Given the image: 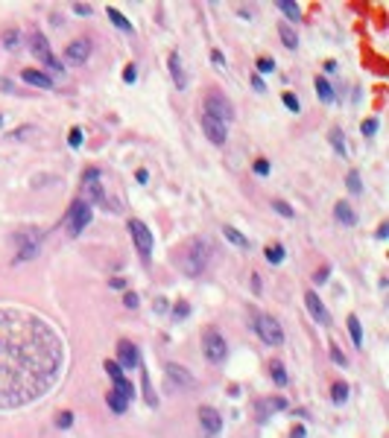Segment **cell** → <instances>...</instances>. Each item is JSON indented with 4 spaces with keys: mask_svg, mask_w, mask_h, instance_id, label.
Wrapping results in <instances>:
<instances>
[{
    "mask_svg": "<svg viewBox=\"0 0 389 438\" xmlns=\"http://www.w3.org/2000/svg\"><path fill=\"white\" fill-rule=\"evenodd\" d=\"M105 371H108V377L117 383V380H123V368H120L114 359H105Z\"/></svg>",
    "mask_w": 389,
    "mask_h": 438,
    "instance_id": "cell-32",
    "label": "cell"
},
{
    "mask_svg": "<svg viewBox=\"0 0 389 438\" xmlns=\"http://www.w3.org/2000/svg\"><path fill=\"white\" fill-rule=\"evenodd\" d=\"M68 140H70V146H79V143H82V132H79V129H70Z\"/></svg>",
    "mask_w": 389,
    "mask_h": 438,
    "instance_id": "cell-46",
    "label": "cell"
},
{
    "mask_svg": "<svg viewBox=\"0 0 389 438\" xmlns=\"http://www.w3.org/2000/svg\"><path fill=\"white\" fill-rule=\"evenodd\" d=\"M348 333H351V339H354V345H363V330H360L357 316H348Z\"/></svg>",
    "mask_w": 389,
    "mask_h": 438,
    "instance_id": "cell-29",
    "label": "cell"
},
{
    "mask_svg": "<svg viewBox=\"0 0 389 438\" xmlns=\"http://www.w3.org/2000/svg\"><path fill=\"white\" fill-rule=\"evenodd\" d=\"M21 76H24V82L35 85V88H53V79L47 73H41V70H24Z\"/></svg>",
    "mask_w": 389,
    "mask_h": 438,
    "instance_id": "cell-19",
    "label": "cell"
},
{
    "mask_svg": "<svg viewBox=\"0 0 389 438\" xmlns=\"http://www.w3.org/2000/svg\"><path fill=\"white\" fill-rule=\"evenodd\" d=\"M135 76H138V70L132 68V65H129V68L123 70V79H126V82H135Z\"/></svg>",
    "mask_w": 389,
    "mask_h": 438,
    "instance_id": "cell-48",
    "label": "cell"
},
{
    "mask_svg": "<svg viewBox=\"0 0 389 438\" xmlns=\"http://www.w3.org/2000/svg\"><path fill=\"white\" fill-rule=\"evenodd\" d=\"M293 438H305V426H293Z\"/></svg>",
    "mask_w": 389,
    "mask_h": 438,
    "instance_id": "cell-51",
    "label": "cell"
},
{
    "mask_svg": "<svg viewBox=\"0 0 389 438\" xmlns=\"http://www.w3.org/2000/svg\"><path fill=\"white\" fill-rule=\"evenodd\" d=\"M331 359H334L337 365H345V362H348V359H345V354H342L339 348H334V345H331Z\"/></svg>",
    "mask_w": 389,
    "mask_h": 438,
    "instance_id": "cell-43",
    "label": "cell"
},
{
    "mask_svg": "<svg viewBox=\"0 0 389 438\" xmlns=\"http://www.w3.org/2000/svg\"><path fill=\"white\" fill-rule=\"evenodd\" d=\"M187 313H190V307H187V301H179L176 307H173V316H176V319H185Z\"/></svg>",
    "mask_w": 389,
    "mask_h": 438,
    "instance_id": "cell-40",
    "label": "cell"
},
{
    "mask_svg": "<svg viewBox=\"0 0 389 438\" xmlns=\"http://www.w3.org/2000/svg\"><path fill=\"white\" fill-rule=\"evenodd\" d=\"M331 143H334V149L339 155H345V140H342V132L339 129H331Z\"/></svg>",
    "mask_w": 389,
    "mask_h": 438,
    "instance_id": "cell-33",
    "label": "cell"
},
{
    "mask_svg": "<svg viewBox=\"0 0 389 438\" xmlns=\"http://www.w3.org/2000/svg\"><path fill=\"white\" fill-rule=\"evenodd\" d=\"M111 287H114V289H123V287H126V281H123V278H111Z\"/></svg>",
    "mask_w": 389,
    "mask_h": 438,
    "instance_id": "cell-50",
    "label": "cell"
},
{
    "mask_svg": "<svg viewBox=\"0 0 389 438\" xmlns=\"http://www.w3.org/2000/svg\"><path fill=\"white\" fill-rule=\"evenodd\" d=\"M252 85H254V91H264V79H261V76H254Z\"/></svg>",
    "mask_w": 389,
    "mask_h": 438,
    "instance_id": "cell-52",
    "label": "cell"
},
{
    "mask_svg": "<svg viewBox=\"0 0 389 438\" xmlns=\"http://www.w3.org/2000/svg\"><path fill=\"white\" fill-rule=\"evenodd\" d=\"M264 254H267L270 263H281V260H284V249H281L278 243H275V246H267V252H264Z\"/></svg>",
    "mask_w": 389,
    "mask_h": 438,
    "instance_id": "cell-31",
    "label": "cell"
},
{
    "mask_svg": "<svg viewBox=\"0 0 389 438\" xmlns=\"http://www.w3.org/2000/svg\"><path fill=\"white\" fill-rule=\"evenodd\" d=\"M68 222H70V231H73V234H82V231H85V225L91 222V204L76 202L73 207H70Z\"/></svg>",
    "mask_w": 389,
    "mask_h": 438,
    "instance_id": "cell-10",
    "label": "cell"
},
{
    "mask_svg": "<svg viewBox=\"0 0 389 438\" xmlns=\"http://www.w3.org/2000/svg\"><path fill=\"white\" fill-rule=\"evenodd\" d=\"M30 44H33L35 59H38L44 68H50L53 73H62V62H59V59H56V56L50 53V44H47V38L38 33V30H33V33H30Z\"/></svg>",
    "mask_w": 389,
    "mask_h": 438,
    "instance_id": "cell-3",
    "label": "cell"
},
{
    "mask_svg": "<svg viewBox=\"0 0 389 438\" xmlns=\"http://www.w3.org/2000/svg\"><path fill=\"white\" fill-rule=\"evenodd\" d=\"M205 114L214 120H220V123H228V120L234 117V108H231V102L222 97L220 91H211L208 97H205Z\"/></svg>",
    "mask_w": 389,
    "mask_h": 438,
    "instance_id": "cell-7",
    "label": "cell"
},
{
    "mask_svg": "<svg viewBox=\"0 0 389 438\" xmlns=\"http://www.w3.org/2000/svg\"><path fill=\"white\" fill-rule=\"evenodd\" d=\"M15 246H18V257L15 260H33L38 249H41V234L35 228H24L15 234Z\"/></svg>",
    "mask_w": 389,
    "mask_h": 438,
    "instance_id": "cell-4",
    "label": "cell"
},
{
    "mask_svg": "<svg viewBox=\"0 0 389 438\" xmlns=\"http://www.w3.org/2000/svg\"><path fill=\"white\" fill-rule=\"evenodd\" d=\"M211 59H214V65H220V68H222V65H225V59H222V53H217V50L211 53Z\"/></svg>",
    "mask_w": 389,
    "mask_h": 438,
    "instance_id": "cell-49",
    "label": "cell"
},
{
    "mask_svg": "<svg viewBox=\"0 0 389 438\" xmlns=\"http://www.w3.org/2000/svg\"><path fill=\"white\" fill-rule=\"evenodd\" d=\"M270 374H272V380H275L278 386H287V371H284V365H281L278 359L270 362Z\"/></svg>",
    "mask_w": 389,
    "mask_h": 438,
    "instance_id": "cell-23",
    "label": "cell"
},
{
    "mask_svg": "<svg viewBox=\"0 0 389 438\" xmlns=\"http://www.w3.org/2000/svg\"><path fill=\"white\" fill-rule=\"evenodd\" d=\"M211 260H214V243L208 237L187 240L185 246L179 249V254H176V263H179V269L185 272L187 278H199L211 266Z\"/></svg>",
    "mask_w": 389,
    "mask_h": 438,
    "instance_id": "cell-2",
    "label": "cell"
},
{
    "mask_svg": "<svg viewBox=\"0 0 389 438\" xmlns=\"http://www.w3.org/2000/svg\"><path fill=\"white\" fill-rule=\"evenodd\" d=\"M0 123H3V117H0Z\"/></svg>",
    "mask_w": 389,
    "mask_h": 438,
    "instance_id": "cell-54",
    "label": "cell"
},
{
    "mask_svg": "<svg viewBox=\"0 0 389 438\" xmlns=\"http://www.w3.org/2000/svg\"><path fill=\"white\" fill-rule=\"evenodd\" d=\"M199 123H202V132L205 137L211 140V143H225L228 140V129H225V123H220V120H214V117H208V114H202L199 117Z\"/></svg>",
    "mask_w": 389,
    "mask_h": 438,
    "instance_id": "cell-9",
    "label": "cell"
},
{
    "mask_svg": "<svg viewBox=\"0 0 389 438\" xmlns=\"http://www.w3.org/2000/svg\"><path fill=\"white\" fill-rule=\"evenodd\" d=\"M252 327L257 330V336L264 339L267 345H272V348H278L284 342V330H281V324L272 319V316H254Z\"/></svg>",
    "mask_w": 389,
    "mask_h": 438,
    "instance_id": "cell-6",
    "label": "cell"
},
{
    "mask_svg": "<svg viewBox=\"0 0 389 438\" xmlns=\"http://www.w3.org/2000/svg\"><path fill=\"white\" fill-rule=\"evenodd\" d=\"M225 336H222L217 327H208L202 333V354L211 359V362H222L225 359Z\"/></svg>",
    "mask_w": 389,
    "mask_h": 438,
    "instance_id": "cell-5",
    "label": "cell"
},
{
    "mask_svg": "<svg viewBox=\"0 0 389 438\" xmlns=\"http://www.w3.org/2000/svg\"><path fill=\"white\" fill-rule=\"evenodd\" d=\"M65 365V342L50 324L21 310H0V409L44 397Z\"/></svg>",
    "mask_w": 389,
    "mask_h": 438,
    "instance_id": "cell-1",
    "label": "cell"
},
{
    "mask_svg": "<svg viewBox=\"0 0 389 438\" xmlns=\"http://www.w3.org/2000/svg\"><path fill=\"white\" fill-rule=\"evenodd\" d=\"M33 132V126H24V129H18V132H12L9 137H15V140H24V135H30Z\"/></svg>",
    "mask_w": 389,
    "mask_h": 438,
    "instance_id": "cell-47",
    "label": "cell"
},
{
    "mask_svg": "<svg viewBox=\"0 0 389 438\" xmlns=\"http://www.w3.org/2000/svg\"><path fill=\"white\" fill-rule=\"evenodd\" d=\"M167 377H170V383H179L182 388H190L196 380H193V374L187 368H182V365H176V362H170L167 365Z\"/></svg>",
    "mask_w": 389,
    "mask_h": 438,
    "instance_id": "cell-16",
    "label": "cell"
},
{
    "mask_svg": "<svg viewBox=\"0 0 389 438\" xmlns=\"http://www.w3.org/2000/svg\"><path fill=\"white\" fill-rule=\"evenodd\" d=\"M105 400H108V409H111V412H117V415H123V412H126V406H129V400H126L123 394H117V391H108V397H105Z\"/></svg>",
    "mask_w": 389,
    "mask_h": 438,
    "instance_id": "cell-22",
    "label": "cell"
},
{
    "mask_svg": "<svg viewBox=\"0 0 389 438\" xmlns=\"http://www.w3.org/2000/svg\"><path fill=\"white\" fill-rule=\"evenodd\" d=\"M114 391H117V394H123L126 400H132V394H135V386H132V383L123 377V380H117V383H114Z\"/></svg>",
    "mask_w": 389,
    "mask_h": 438,
    "instance_id": "cell-30",
    "label": "cell"
},
{
    "mask_svg": "<svg viewBox=\"0 0 389 438\" xmlns=\"http://www.w3.org/2000/svg\"><path fill=\"white\" fill-rule=\"evenodd\" d=\"M272 207H275V213H281V216H287V219L296 216V210H293L287 202H281V199H275V202H272Z\"/></svg>",
    "mask_w": 389,
    "mask_h": 438,
    "instance_id": "cell-34",
    "label": "cell"
},
{
    "mask_svg": "<svg viewBox=\"0 0 389 438\" xmlns=\"http://www.w3.org/2000/svg\"><path fill=\"white\" fill-rule=\"evenodd\" d=\"M73 12H76V15H91L94 6H91V3H73Z\"/></svg>",
    "mask_w": 389,
    "mask_h": 438,
    "instance_id": "cell-42",
    "label": "cell"
},
{
    "mask_svg": "<svg viewBox=\"0 0 389 438\" xmlns=\"http://www.w3.org/2000/svg\"><path fill=\"white\" fill-rule=\"evenodd\" d=\"M254 172H257V175H267V172H270V161H267V158H257V161H254Z\"/></svg>",
    "mask_w": 389,
    "mask_h": 438,
    "instance_id": "cell-41",
    "label": "cell"
},
{
    "mask_svg": "<svg viewBox=\"0 0 389 438\" xmlns=\"http://www.w3.org/2000/svg\"><path fill=\"white\" fill-rule=\"evenodd\" d=\"M348 397V386L345 383H334V403H342Z\"/></svg>",
    "mask_w": 389,
    "mask_h": 438,
    "instance_id": "cell-36",
    "label": "cell"
},
{
    "mask_svg": "<svg viewBox=\"0 0 389 438\" xmlns=\"http://www.w3.org/2000/svg\"><path fill=\"white\" fill-rule=\"evenodd\" d=\"M129 234H132V240H135L141 257L147 260V257L153 254V231H150L141 219H129Z\"/></svg>",
    "mask_w": 389,
    "mask_h": 438,
    "instance_id": "cell-8",
    "label": "cell"
},
{
    "mask_svg": "<svg viewBox=\"0 0 389 438\" xmlns=\"http://www.w3.org/2000/svg\"><path fill=\"white\" fill-rule=\"evenodd\" d=\"M360 132H363V135H374V132H377V120H372V117H369V120H363Z\"/></svg>",
    "mask_w": 389,
    "mask_h": 438,
    "instance_id": "cell-39",
    "label": "cell"
},
{
    "mask_svg": "<svg viewBox=\"0 0 389 438\" xmlns=\"http://www.w3.org/2000/svg\"><path fill=\"white\" fill-rule=\"evenodd\" d=\"M65 56H68L70 62L82 65L85 59L91 56V41H85V38H76V41H70V44H68V50H65Z\"/></svg>",
    "mask_w": 389,
    "mask_h": 438,
    "instance_id": "cell-15",
    "label": "cell"
},
{
    "mask_svg": "<svg viewBox=\"0 0 389 438\" xmlns=\"http://www.w3.org/2000/svg\"><path fill=\"white\" fill-rule=\"evenodd\" d=\"M108 18H111V24H114L117 30H123V33H132V24H129V21H126L123 15H120L114 6H108Z\"/></svg>",
    "mask_w": 389,
    "mask_h": 438,
    "instance_id": "cell-24",
    "label": "cell"
},
{
    "mask_svg": "<svg viewBox=\"0 0 389 438\" xmlns=\"http://www.w3.org/2000/svg\"><path fill=\"white\" fill-rule=\"evenodd\" d=\"M389 234V225H386V222H383V225H380V228H377V237H380V240H383V237H386Z\"/></svg>",
    "mask_w": 389,
    "mask_h": 438,
    "instance_id": "cell-53",
    "label": "cell"
},
{
    "mask_svg": "<svg viewBox=\"0 0 389 438\" xmlns=\"http://www.w3.org/2000/svg\"><path fill=\"white\" fill-rule=\"evenodd\" d=\"M123 304H126L129 310H135V307H138V295H135V292H126V295H123Z\"/></svg>",
    "mask_w": 389,
    "mask_h": 438,
    "instance_id": "cell-44",
    "label": "cell"
},
{
    "mask_svg": "<svg viewBox=\"0 0 389 438\" xmlns=\"http://www.w3.org/2000/svg\"><path fill=\"white\" fill-rule=\"evenodd\" d=\"M117 359H120L117 362L120 368H129V371L138 368V348L132 345V342H120L117 345Z\"/></svg>",
    "mask_w": 389,
    "mask_h": 438,
    "instance_id": "cell-14",
    "label": "cell"
},
{
    "mask_svg": "<svg viewBox=\"0 0 389 438\" xmlns=\"http://www.w3.org/2000/svg\"><path fill=\"white\" fill-rule=\"evenodd\" d=\"M199 423H202V432L205 435H217L222 429V418L217 409H211V406H202L199 409Z\"/></svg>",
    "mask_w": 389,
    "mask_h": 438,
    "instance_id": "cell-11",
    "label": "cell"
},
{
    "mask_svg": "<svg viewBox=\"0 0 389 438\" xmlns=\"http://www.w3.org/2000/svg\"><path fill=\"white\" fill-rule=\"evenodd\" d=\"M316 94H319L322 102H331V100H334V91H331V85L325 82L322 76H316Z\"/></svg>",
    "mask_w": 389,
    "mask_h": 438,
    "instance_id": "cell-25",
    "label": "cell"
},
{
    "mask_svg": "<svg viewBox=\"0 0 389 438\" xmlns=\"http://www.w3.org/2000/svg\"><path fill=\"white\" fill-rule=\"evenodd\" d=\"M345 181H348V190H351V193H360V190H363V184H360V172H357V169H351V172H348V178H345Z\"/></svg>",
    "mask_w": 389,
    "mask_h": 438,
    "instance_id": "cell-35",
    "label": "cell"
},
{
    "mask_svg": "<svg viewBox=\"0 0 389 438\" xmlns=\"http://www.w3.org/2000/svg\"><path fill=\"white\" fill-rule=\"evenodd\" d=\"M278 35H281L284 47H290V50H296V47H299V35H296V30L290 27L287 21H284V24H278Z\"/></svg>",
    "mask_w": 389,
    "mask_h": 438,
    "instance_id": "cell-21",
    "label": "cell"
},
{
    "mask_svg": "<svg viewBox=\"0 0 389 438\" xmlns=\"http://www.w3.org/2000/svg\"><path fill=\"white\" fill-rule=\"evenodd\" d=\"M70 423H73V412H59V418H56V426H59V429H68Z\"/></svg>",
    "mask_w": 389,
    "mask_h": 438,
    "instance_id": "cell-37",
    "label": "cell"
},
{
    "mask_svg": "<svg viewBox=\"0 0 389 438\" xmlns=\"http://www.w3.org/2000/svg\"><path fill=\"white\" fill-rule=\"evenodd\" d=\"M284 105H287L290 111H299V100H296L293 94H284Z\"/></svg>",
    "mask_w": 389,
    "mask_h": 438,
    "instance_id": "cell-45",
    "label": "cell"
},
{
    "mask_svg": "<svg viewBox=\"0 0 389 438\" xmlns=\"http://www.w3.org/2000/svg\"><path fill=\"white\" fill-rule=\"evenodd\" d=\"M222 231H225V240H231V243H234V246H240V249H246V246H249V240H246V237L240 234V231H237V228H228V225H225V228H222Z\"/></svg>",
    "mask_w": 389,
    "mask_h": 438,
    "instance_id": "cell-28",
    "label": "cell"
},
{
    "mask_svg": "<svg viewBox=\"0 0 389 438\" xmlns=\"http://www.w3.org/2000/svg\"><path fill=\"white\" fill-rule=\"evenodd\" d=\"M334 216H337L342 225H354V222H357L354 207H351V204H345V202H337V207H334Z\"/></svg>",
    "mask_w": 389,
    "mask_h": 438,
    "instance_id": "cell-20",
    "label": "cell"
},
{
    "mask_svg": "<svg viewBox=\"0 0 389 438\" xmlns=\"http://www.w3.org/2000/svg\"><path fill=\"white\" fill-rule=\"evenodd\" d=\"M82 202L85 204H94V202L105 204V193H102V184L97 181V178H88V181H82Z\"/></svg>",
    "mask_w": 389,
    "mask_h": 438,
    "instance_id": "cell-13",
    "label": "cell"
},
{
    "mask_svg": "<svg viewBox=\"0 0 389 438\" xmlns=\"http://www.w3.org/2000/svg\"><path fill=\"white\" fill-rule=\"evenodd\" d=\"M305 304H307V310H310V316L319 321V324H325V327L331 324V313L325 310V304L319 301V295H316V292H307V295H305Z\"/></svg>",
    "mask_w": 389,
    "mask_h": 438,
    "instance_id": "cell-12",
    "label": "cell"
},
{
    "mask_svg": "<svg viewBox=\"0 0 389 438\" xmlns=\"http://www.w3.org/2000/svg\"><path fill=\"white\" fill-rule=\"evenodd\" d=\"M272 70H275L272 59H257V73H272Z\"/></svg>",
    "mask_w": 389,
    "mask_h": 438,
    "instance_id": "cell-38",
    "label": "cell"
},
{
    "mask_svg": "<svg viewBox=\"0 0 389 438\" xmlns=\"http://www.w3.org/2000/svg\"><path fill=\"white\" fill-rule=\"evenodd\" d=\"M170 76H173V82L179 85V91L187 85V76H185V68H182L179 53H170Z\"/></svg>",
    "mask_w": 389,
    "mask_h": 438,
    "instance_id": "cell-17",
    "label": "cell"
},
{
    "mask_svg": "<svg viewBox=\"0 0 389 438\" xmlns=\"http://www.w3.org/2000/svg\"><path fill=\"white\" fill-rule=\"evenodd\" d=\"M278 9H281V12L290 18V21H299V15H302V9H299L293 0H281V3H278Z\"/></svg>",
    "mask_w": 389,
    "mask_h": 438,
    "instance_id": "cell-26",
    "label": "cell"
},
{
    "mask_svg": "<svg viewBox=\"0 0 389 438\" xmlns=\"http://www.w3.org/2000/svg\"><path fill=\"white\" fill-rule=\"evenodd\" d=\"M3 47H9V50H18V47H21V35H18V30H3Z\"/></svg>",
    "mask_w": 389,
    "mask_h": 438,
    "instance_id": "cell-27",
    "label": "cell"
},
{
    "mask_svg": "<svg viewBox=\"0 0 389 438\" xmlns=\"http://www.w3.org/2000/svg\"><path fill=\"white\" fill-rule=\"evenodd\" d=\"M284 406H287V400H284V397H270V400H261V403H257V418H261V421H267V415H270V412H281Z\"/></svg>",
    "mask_w": 389,
    "mask_h": 438,
    "instance_id": "cell-18",
    "label": "cell"
}]
</instances>
